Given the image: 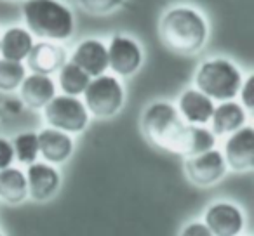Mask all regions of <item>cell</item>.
Segmentation results:
<instances>
[{
	"mask_svg": "<svg viewBox=\"0 0 254 236\" xmlns=\"http://www.w3.org/2000/svg\"><path fill=\"white\" fill-rule=\"evenodd\" d=\"M84 104L89 113L99 118L113 116L124 104L122 84L112 75H99L91 78L84 91Z\"/></svg>",
	"mask_w": 254,
	"mask_h": 236,
	"instance_id": "obj_5",
	"label": "cell"
},
{
	"mask_svg": "<svg viewBox=\"0 0 254 236\" xmlns=\"http://www.w3.org/2000/svg\"><path fill=\"white\" fill-rule=\"evenodd\" d=\"M225 162L230 169L242 172L254 167V129L244 125L232 132L225 142Z\"/></svg>",
	"mask_w": 254,
	"mask_h": 236,
	"instance_id": "obj_10",
	"label": "cell"
},
{
	"mask_svg": "<svg viewBox=\"0 0 254 236\" xmlns=\"http://www.w3.org/2000/svg\"><path fill=\"white\" fill-rule=\"evenodd\" d=\"M19 94L28 108H44L56 95V84L49 75L32 73L19 85Z\"/></svg>",
	"mask_w": 254,
	"mask_h": 236,
	"instance_id": "obj_15",
	"label": "cell"
},
{
	"mask_svg": "<svg viewBox=\"0 0 254 236\" xmlns=\"http://www.w3.org/2000/svg\"><path fill=\"white\" fill-rule=\"evenodd\" d=\"M12 149H14V158H18V162L25 163V165H32L37 162V156L40 155L39 138L35 132H23L14 138Z\"/></svg>",
	"mask_w": 254,
	"mask_h": 236,
	"instance_id": "obj_23",
	"label": "cell"
},
{
	"mask_svg": "<svg viewBox=\"0 0 254 236\" xmlns=\"http://www.w3.org/2000/svg\"><path fill=\"white\" fill-rule=\"evenodd\" d=\"M0 236H2V235H0Z\"/></svg>",
	"mask_w": 254,
	"mask_h": 236,
	"instance_id": "obj_28",
	"label": "cell"
},
{
	"mask_svg": "<svg viewBox=\"0 0 254 236\" xmlns=\"http://www.w3.org/2000/svg\"><path fill=\"white\" fill-rule=\"evenodd\" d=\"M240 94V104L244 109H253L254 108V77L251 75L246 82H242V87L239 91Z\"/></svg>",
	"mask_w": 254,
	"mask_h": 236,
	"instance_id": "obj_25",
	"label": "cell"
},
{
	"mask_svg": "<svg viewBox=\"0 0 254 236\" xmlns=\"http://www.w3.org/2000/svg\"><path fill=\"white\" fill-rule=\"evenodd\" d=\"M12 162H14L12 142H9L7 139H4V138H0V170L11 167Z\"/></svg>",
	"mask_w": 254,
	"mask_h": 236,
	"instance_id": "obj_26",
	"label": "cell"
},
{
	"mask_svg": "<svg viewBox=\"0 0 254 236\" xmlns=\"http://www.w3.org/2000/svg\"><path fill=\"white\" fill-rule=\"evenodd\" d=\"M160 35L171 50L193 54L205 44L207 25L200 12L190 7H174L162 18Z\"/></svg>",
	"mask_w": 254,
	"mask_h": 236,
	"instance_id": "obj_1",
	"label": "cell"
},
{
	"mask_svg": "<svg viewBox=\"0 0 254 236\" xmlns=\"http://www.w3.org/2000/svg\"><path fill=\"white\" fill-rule=\"evenodd\" d=\"M44 116L53 129L66 134H78L89 124V111L84 101L73 95H54L44 106Z\"/></svg>",
	"mask_w": 254,
	"mask_h": 236,
	"instance_id": "obj_6",
	"label": "cell"
},
{
	"mask_svg": "<svg viewBox=\"0 0 254 236\" xmlns=\"http://www.w3.org/2000/svg\"><path fill=\"white\" fill-rule=\"evenodd\" d=\"M28 196V186H26V176L18 169L0 170V198L11 205L21 203Z\"/></svg>",
	"mask_w": 254,
	"mask_h": 236,
	"instance_id": "obj_19",
	"label": "cell"
},
{
	"mask_svg": "<svg viewBox=\"0 0 254 236\" xmlns=\"http://www.w3.org/2000/svg\"><path fill=\"white\" fill-rule=\"evenodd\" d=\"M180 236H214L204 222H190L181 229Z\"/></svg>",
	"mask_w": 254,
	"mask_h": 236,
	"instance_id": "obj_27",
	"label": "cell"
},
{
	"mask_svg": "<svg viewBox=\"0 0 254 236\" xmlns=\"http://www.w3.org/2000/svg\"><path fill=\"white\" fill-rule=\"evenodd\" d=\"M26 77V68L19 61L0 59V91L12 92L21 85Z\"/></svg>",
	"mask_w": 254,
	"mask_h": 236,
	"instance_id": "obj_22",
	"label": "cell"
},
{
	"mask_svg": "<svg viewBox=\"0 0 254 236\" xmlns=\"http://www.w3.org/2000/svg\"><path fill=\"white\" fill-rule=\"evenodd\" d=\"M71 63L77 64L80 70H84L91 78L105 75L108 68V52L106 46L99 40L89 39L78 44L71 56Z\"/></svg>",
	"mask_w": 254,
	"mask_h": 236,
	"instance_id": "obj_12",
	"label": "cell"
},
{
	"mask_svg": "<svg viewBox=\"0 0 254 236\" xmlns=\"http://www.w3.org/2000/svg\"><path fill=\"white\" fill-rule=\"evenodd\" d=\"M178 111L187 124L205 125L211 120L212 111H214V102L211 97L202 94L197 89H188L180 95Z\"/></svg>",
	"mask_w": 254,
	"mask_h": 236,
	"instance_id": "obj_13",
	"label": "cell"
},
{
	"mask_svg": "<svg viewBox=\"0 0 254 236\" xmlns=\"http://www.w3.org/2000/svg\"><path fill=\"white\" fill-rule=\"evenodd\" d=\"M246 109L242 108L240 102L235 101H223L221 104L214 106V111L211 116L212 124V134L214 136H225L239 131L246 124Z\"/></svg>",
	"mask_w": 254,
	"mask_h": 236,
	"instance_id": "obj_16",
	"label": "cell"
},
{
	"mask_svg": "<svg viewBox=\"0 0 254 236\" xmlns=\"http://www.w3.org/2000/svg\"><path fill=\"white\" fill-rule=\"evenodd\" d=\"M106 52H108V68H112L120 77L136 73L143 63L141 47L129 37L115 35L110 40Z\"/></svg>",
	"mask_w": 254,
	"mask_h": 236,
	"instance_id": "obj_7",
	"label": "cell"
},
{
	"mask_svg": "<svg viewBox=\"0 0 254 236\" xmlns=\"http://www.w3.org/2000/svg\"><path fill=\"white\" fill-rule=\"evenodd\" d=\"M204 224L214 236H239L244 229V214L230 201H216L205 210Z\"/></svg>",
	"mask_w": 254,
	"mask_h": 236,
	"instance_id": "obj_8",
	"label": "cell"
},
{
	"mask_svg": "<svg viewBox=\"0 0 254 236\" xmlns=\"http://www.w3.org/2000/svg\"><path fill=\"white\" fill-rule=\"evenodd\" d=\"M23 14L32 35L44 40H66L73 33V16L58 0H28Z\"/></svg>",
	"mask_w": 254,
	"mask_h": 236,
	"instance_id": "obj_3",
	"label": "cell"
},
{
	"mask_svg": "<svg viewBox=\"0 0 254 236\" xmlns=\"http://www.w3.org/2000/svg\"><path fill=\"white\" fill-rule=\"evenodd\" d=\"M216 144V136L212 134L209 129L202 127V125H188L187 138H185L183 148H181L180 155L185 156H195L200 153L212 149Z\"/></svg>",
	"mask_w": 254,
	"mask_h": 236,
	"instance_id": "obj_20",
	"label": "cell"
},
{
	"mask_svg": "<svg viewBox=\"0 0 254 236\" xmlns=\"http://www.w3.org/2000/svg\"><path fill=\"white\" fill-rule=\"evenodd\" d=\"M187 174L198 186H211L218 183L226 172L225 156L218 149H207L200 155L188 156L187 160Z\"/></svg>",
	"mask_w": 254,
	"mask_h": 236,
	"instance_id": "obj_9",
	"label": "cell"
},
{
	"mask_svg": "<svg viewBox=\"0 0 254 236\" xmlns=\"http://www.w3.org/2000/svg\"><path fill=\"white\" fill-rule=\"evenodd\" d=\"M33 35L25 28H9L4 35L0 37V54L4 59L9 61H23L28 57L30 50L33 47Z\"/></svg>",
	"mask_w": 254,
	"mask_h": 236,
	"instance_id": "obj_18",
	"label": "cell"
},
{
	"mask_svg": "<svg viewBox=\"0 0 254 236\" xmlns=\"http://www.w3.org/2000/svg\"><path fill=\"white\" fill-rule=\"evenodd\" d=\"M187 122L181 118L178 108L169 102H153L146 108L141 118L143 134L153 146L173 153H181L188 131Z\"/></svg>",
	"mask_w": 254,
	"mask_h": 236,
	"instance_id": "obj_2",
	"label": "cell"
},
{
	"mask_svg": "<svg viewBox=\"0 0 254 236\" xmlns=\"http://www.w3.org/2000/svg\"><path fill=\"white\" fill-rule=\"evenodd\" d=\"M64 50L60 46H54L49 42H39L33 44L32 50H30L28 57V66L32 71L40 75H51L53 71H58L64 64Z\"/></svg>",
	"mask_w": 254,
	"mask_h": 236,
	"instance_id": "obj_17",
	"label": "cell"
},
{
	"mask_svg": "<svg viewBox=\"0 0 254 236\" xmlns=\"http://www.w3.org/2000/svg\"><path fill=\"white\" fill-rule=\"evenodd\" d=\"M37 138H39V153L49 163L66 162L73 151V139L63 131L49 127L40 131Z\"/></svg>",
	"mask_w": 254,
	"mask_h": 236,
	"instance_id": "obj_14",
	"label": "cell"
},
{
	"mask_svg": "<svg viewBox=\"0 0 254 236\" xmlns=\"http://www.w3.org/2000/svg\"><path fill=\"white\" fill-rule=\"evenodd\" d=\"M89 82H91V77L84 70H80L77 64L71 63V61L70 63H64L60 68V87L66 95L78 97L80 94H84Z\"/></svg>",
	"mask_w": 254,
	"mask_h": 236,
	"instance_id": "obj_21",
	"label": "cell"
},
{
	"mask_svg": "<svg viewBox=\"0 0 254 236\" xmlns=\"http://www.w3.org/2000/svg\"><path fill=\"white\" fill-rule=\"evenodd\" d=\"M84 9H87L92 14H106L117 9L124 0H78Z\"/></svg>",
	"mask_w": 254,
	"mask_h": 236,
	"instance_id": "obj_24",
	"label": "cell"
},
{
	"mask_svg": "<svg viewBox=\"0 0 254 236\" xmlns=\"http://www.w3.org/2000/svg\"><path fill=\"white\" fill-rule=\"evenodd\" d=\"M25 176L28 194L37 201L49 200L60 188V172L51 163H32V165H28Z\"/></svg>",
	"mask_w": 254,
	"mask_h": 236,
	"instance_id": "obj_11",
	"label": "cell"
},
{
	"mask_svg": "<svg viewBox=\"0 0 254 236\" xmlns=\"http://www.w3.org/2000/svg\"><path fill=\"white\" fill-rule=\"evenodd\" d=\"M242 82V73L239 68L232 61L223 59V57L204 61L195 75L197 91L211 97L212 101L216 99L221 102L237 97Z\"/></svg>",
	"mask_w": 254,
	"mask_h": 236,
	"instance_id": "obj_4",
	"label": "cell"
}]
</instances>
